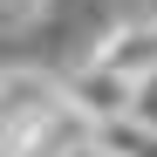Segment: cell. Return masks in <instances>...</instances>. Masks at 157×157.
Wrapping results in <instances>:
<instances>
[{
    "label": "cell",
    "instance_id": "cell-3",
    "mask_svg": "<svg viewBox=\"0 0 157 157\" xmlns=\"http://www.w3.org/2000/svg\"><path fill=\"white\" fill-rule=\"evenodd\" d=\"M89 137L102 144V157H157V130L130 123V116H116V123H96Z\"/></svg>",
    "mask_w": 157,
    "mask_h": 157
},
{
    "label": "cell",
    "instance_id": "cell-1",
    "mask_svg": "<svg viewBox=\"0 0 157 157\" xmlns=\"http://www.w3.org/2000/svg\"><path fill=\"white\" fill-rule=\"evenodd\" d=\"M130 89H137V82H123V75L96 68V62H75L68 75H55V96H62V102H68V109L82 116L89 130H96V123L130 116Z\"/></svg>",
    "mask_w": 157,
    "mask_h": 157
},
{
    "label": "cell",
    "instance_id": "cell-6",
    "mask_svg": "<svg viewBox=\"0 0 157 157\" xmlns=\"http://www.w3.org/2000/svg\"><path fill=\"white\" fill-rule=\"evenodd\" d=\"M7 7H21V0H0V14H7Z\"/></svg>",
    "mask_w": 157,
    "mask_h": 157
},
{
    "label": "cell",
    "instance_id": "cell-2",
    "mask_svg": "<svg viewBox=\"0 0 157 157\" xmlns=\"http://www.w3.org/2000/svg\"><path fill=\"white\" fill-rule=\"evenodd\" d=\"M89 62L123 75V82H144L157 68V21H116V28H102L96 48H89Z\"/></svg>",
    "mask_w": 157,
    "mask_h": 157
},
{
    "label": "cell",
    "instance_id": "cell-4",
    "mask_svg": "<svg viewBox=\"0 0 157 157\" xmlns=\"http://www.w3.org/2000/svg\"><path fill=\"white\" fill-rule=\"evenodd\" d=\"M130 123H144V130H157V68L144 75L137 89H130Z\"/></svg>",
    "mask_w": 157,
    "mask_h": 157
},
{
    "label": "cell",
    "instance_id": "cell-5",
    "mask_svg": "<svg viewBox=\"0 0 157 157\" xmlns=\"http://www.w3.org/2000/svg\"><path fill=\"white\" fill-rule=\"evenodd\" d=\"M62 157H102V144H96V137H82V144H68Z\"/></svg>",
    "mask_w": 157,
    "mask_h": 157
}]
</instances>
